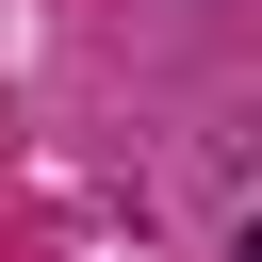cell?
I'll list each match as a JSON object with an SVG mask.
<instances>
[{
	"label": "cell",
	"instance_id": "6da1fadb",
	"mask_svg": "<svg viewBox=\"0 0 262 262\" xmlns=\"http://www.w3.org/2000/svg\"><path fill=\"white\" fill-rule=\"evenodd\" d=\"M229 262H262V229H246V246H229Z\"/></svg>",
	"mask_w": 262,
	"mask_h": 262
}]
</instances>
